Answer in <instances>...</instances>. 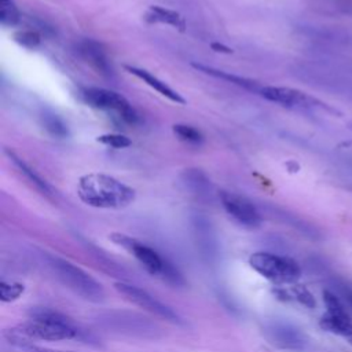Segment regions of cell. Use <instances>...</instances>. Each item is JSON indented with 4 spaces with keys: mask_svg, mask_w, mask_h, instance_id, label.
I'll return each instance as SVG.
<instances>
[{
    "mask_svg": "<svg viewBox=\"0 0 352 352\" xmlns=\"http://www.w3.org/2000/svg\"><path fill=\"white\" fill-rule=\"evenodd\" d=\"M249 264L257 274L274 283H293L301 276L298 263L278 253L256 252L249 257Z\"/></svg>",
    "mask_w": 352,
    "mask_h": 352,
    "instance_id": "5",
    "label": "cell"
},
{
    "mask_svg": "<svg viewBox=\"0 0 352 352\" xmlns=\"http://www.w3.org/2000/svg\"><path fill=\"white\" fill-rule=\"evenodd\" d=\"M349 342H351V344H352V337H351V338H349Z\"/></svg>",
    "mask_w": 352,
    "mask_h": 352,
    "instance_id": "27",
    "label": "cell"
},
{
    "mask_svg": "<svg viewBox=\"0 0 352 352\" xmlns=\"http://www.w3.org/2000/svg\"><path fill=\"white\" fill-rule=\"evenodd\" d=\"M21 15L12 0H0V22L4 26H14L19 22Z\"/></svg>",
    "mask_w": 352,
    "mask_h": 352,
    "instance_id": "20",
    "label": "cell"
},
{
    "mask_svg": "<svg viewBox=\"0 0 352 352\" xmlns=\"http://www.w3.org/2000/svg\"><path fill=\"white\" fill-rule=\"evenodd\" d=\"M78 52L84 56V59H87L100 73H103V74L111 73L109 59H107L104 51L102 50V47L98 43L91 41V40L82 41L78 45Z\"/></svg>",
    "mask_w": 352,
    "mask_h": 352,
    "instance_id": "15",
    "label": "cell"
},
{
    "mask_svg": "<svg viewBox=\"0 0 352 352\" xmlns=\"http://www.w3.org/2000/svg\"><path fill=\"white\" fill-rule=\"evenodd\" d=\"M8 155H10V158L12 160V162L18 166V169L21 170V173H23V175L28 177V180H29L41 194H45V195H50V194H51L50 186H48L30 166H28V165H26L21 158H18L15 154L8 153Z\"/></svg>",
    "mask_w": 352,
    "mask_h": 352,
    "instance_id": "18",
    "label": "cell"
},
{
    "mask_svg": "<svg viewBox=\"0 0 352 352\" xmlns=\"http://www.w3.org/2000/svg\"><path fill=\"white\" fill-rule=\"evenodd\" d=\"M18 337L41 341H62L72 340L78 336L74 323L58 311L38 308L30 312V320L19 324L12 330Z\"/></svg>",
    "mask_w": 352,
    "mask_h": 352,
    "instance_id": "2",
    "label": "cell"
},
{
    "mask_svg": "<svg viewBox=\"0 0 352 352\" xmlns=\"http://www.w3.org/2000/svg\"><path fill=\"white\" fill-rule=\"evenodd\" d=\"M146 18L150 22L166 23V25L177 28L180 30H183L186 28V22H184V19H183V16L180 14H177L176 11L160 7V6L150 7L147 14H146Z\"/></svg>",
    "mask_w": 352,
    "mask_h": 352,
    "instance_id": "16",
    "label": "cell"
},
{
    "mask_svg": "<svg viewBox=\"0 0 352 352\" xmlns=\"http://www.w3.org/2000/svg\"><path fill=\"white\" fill-rule=\"evenodd\" d=\"M323 302L326 311L320 319L322 329L351 338L352 337V318L346 309V305L331 290L323 292Z\"/></svg>",
    "mask_w": 352,
    "mask_h": 352,
    "instance_id": "9",
    "label": "cell"
},
{
    "mask_svg": "<svg viewBox=\"0 0 352 352\" xmlns=\"http://www.w3.org/2000/svg\"><path fill=\"white\" fill-rule=\"evenodd\" d=\"M260 95L265 98L267 100L279 103L282 106L287 107H298V109H314V107H326L324 103L318 100L316 98L293 89L287 87H274V85H265L258 89Z\"/></svg>",
    "mask_w": 352,
    "mask_h": 352,
    "instance_id": "12",
    "label": "cell"
},
{
    "mask_svg": "<svg viewBox=\"0 0 352 352\" xmlns=\"http://www.w3.org/2000/svg\"><path fill=\"white\" fill-rule=\"evenodd\" d=\"M98 142L114 147V148H124L131 146V140L124 136V135H117V133H107V135H102L98 138Z\"/></svg>",
    "mask_w": 352,
    "mask_h": 352,
    "instance_id": "23",
    "label": "cell"
},
{
    "mask_svg": "<svg viewBox=\"0 0 352 352\" xmlns=\"http://www.w3.org/2000/svg\"><path fill=\"white\" fill-rule=\"evenodd\" d=\"M263 336L278 349L287 352H304L309 340L305 333L287 320H270L263 326Z\"/></svg>",
    "mask_w": 352,
    "mask_h": 352,
    "instance_id": "7",
    "label": "cell"
},
{
    "mask_svg": "<svg viewBox=\"0 0 352 352\" xmlns=\"http://www.w3.org/2000/svg\"><path fill=\"white\" fill-rule=\"evenodd\" d=\"M12 342L22 351V352H74V351H62V349H52V348H45L40 346L32 342H28L21 338H12Z\"/></svg>",
    "mask_w": 352,
    "mask_h": 352,
    "instance_id": "26",
    "label": "cell"
},
{
    "mask_svg": "<svg viewBox=\"0 0 352 352\" xmlns=\"http://www.w3.org/2000/svg\"><path fill=\"white\" fill-rule=\"evenodd\" d=\"M125 69L133 74L135 77L140 78L143 82H146L148 87H151L153 89H155L157 92H160L161 95H164L165 98H168L169 100L172 102H176V103H184V98L180 96V94H177L175 89H172L166 82H164L162 80H160L158 77L153 76L150 72L144 70V69H139L136 66H129V65H125Z\"/></svg>",
    "mask_w": 352,
    "mask_h": 352,
    "instance_id": "14",
    "label": "cell"
},
{
    "mask_svg": "<svg viewBox=\"0 0 352 352\" xmlns=\"http://www.w3.org/2000/svg\"><path fill=\"white\" fill-rule=\"evenodd\" d=\"M110 238L114 243L126 249L148 274L158 276L175 286L184 285V279L179 270L148 245H144L143 242H139L122 234H113Z\"/></svg>",
    "mask_w": 352,
    "mask_h": 352,
    "instance_id": "4",
    "label": "cell"
},
{
    "mask_svg": "<svg viewBox=\"0 0 352 352\" xmlns=\"http://www.w3.org/2000/svg\"><path fill=\"white\" fill-rule=\"evenodd\" d=\"M77 192L82 202L102 209H120L135 199V191L131 187L100 173L82 176L78 182Z\"/></svg>",
    "mask_w": 352,
    "mask_h": 352,
    "instance_id": "1",
    "label": "cell"
},
{
    "mask_svg": "<svg viewBox=\"0 0 352 352\" xmlns=\"http://www.w3.org/2000/svg\"><path fill=\"white\" fill-rule=\"evenodd\" d=\"M173 132H175L182 140L190 142V143H198V142H201V139H202L201 133H199L195 128H192V126H190V125L177 124V125L173 126Z\"/></svg>",
    "mask_w": 352,
    "mask_h": 352,
    "instance_id": "22",
    "label": "cell"
},
{
    "mask_svg": "<svg viewBox=\"0 0 352 352\" xmlns=\"http://www.w3.org/2000/svg\"><path fill=\"white\" fill-rule=\"evenodd\" d=\"M41 124L44 128L56 138H65L67 135V128L65 122L51 111H43L41 114Z\"/></svg>",
    "mask_w": 352,
    "mask_h": 352,
    "instance_id": "19",
    "label": "cell"
},
{
    "mask_svg": "<svg viewBox=\"0 0 352 352\" xmlns=\"http://www.w3.org/2000/svg\"><path fill=\"white\" fill-rule=\"evenodd\" d=\"M334 287L337 290V296L342 300L346 308L352 312V282L345 279H336Z\"/></svg>",
    "mask_w": 352,
    "mask_h": 352,
    "instance_id": "21",
    "label": "cell"
},
{
    "mask_svg": "<svg viewBox=\"0 0 352 352\" xmlns=\"http://www.w3.org/2000/svg\"><path fill=\"white\" fill-rule=\"evenodd\" d=\"M99 326L109 331L140 338H155L158 327L148 318L129 311H107L96 316Z\"/></svg>",
    "mask_w": 352,
    "mask_h": 352,
    "instance_id": "6",
    "label": "cell"
},
{
    "mask_svg": "<svg viewBox=\"0 0 352 352\" xmlns=\"http://www.w3.org/2000/svg\"><path fill=\"white\" fill-rule=\"evenodd\" d=\"M219 197L224 210L238 224L246 228H257L261 224L263 219L260 212L248 198L228 191H220Z\"/></svg>",
    "mask_w": 352,
    "mask_h": 352,
    "instance_id": "11",
    "label": "cell"
},
{
    "mask_svg": "<svg viewBox=\"0 0 352 352\" xmlns=\"http://www.w3.org/2000/svg\"><path fill=\"white\" fill-rule=\"evenodd\" d=\"M23 293V285L21 283H6L3 282L0 286V296L3 301H12L21 297Z\"/></svg>",
    "mask_w": 352,
    "mask_h": 352,
    "instance_id": "24",
    "label": "cell"
},
{
    "mask_svg": "<svg viewBox=\"0 0 352 352\" xmlns=\"http://www.w3.org/2000/svg\"><path fill=\"white\" fill-rule=\"evenodd\" d=\"M14 38H15V41H18L21 45H23L26 48H34L40 43L38 33H36L33 30H19L15 33Z\"/></svg>",
    "mask_w": 352,
    "mask_h": 352,
    "instance_id": "25",
    "label": "cell"
},
{
    "mask_svg": "<svg viewBox=\"0 0 352 352\" xmlns=\"http://www.w3.org/2000/svg\"><path fill=\"white\" fill-rule=\"evenodd\" d=\"M45 261L55 278L74 294L92 302L104 300V289L102 283L81 267L54 254H47Z\"/></svg>",
    "mask_w": 352,
    "mask_h": 352,
    "instance_id": "3",
    "label": "cell"
},
{
    "mask_svg": "<svg viewBox=\"0 0 352 352\" xmlns=\"http://www.w3.org/2000/svg\"><path fill=\"white\" fill-rule=\"evenodd\" d=\"M183 183L194 194H208L210 191V183L208 177L199 169H186L182 175Z\"/></svg>",
    "mask_w": 352,
    "mask_h": 352,
    "instance_id": "17",
    "label": "cell"
},
{
    "mask_svg": "<svg viewBox=\"0 0 352 352\" xmlns=\"http://www.w3.org/2000/svg\"><path fill=\"white\" fill-rule=\"evenodd\" d=\"M192 230L198 250L205 260L213 261L217 256V239L210 221L201 214H195L192 217Z\"/></svg>",
    "mask_w": 352,
    "mask_h": 352,
    "instance_id": "13",
    "label": "cell"
},
{
    "mask_svg": "<svg viewBox=\"0 0 352 352\" xmlns=\"http://www.w3.org/2000/svg\"><path fill=\"white\" fill-rule=\"evenodd\" d=\"M114 286L128 301H131L132 304L144 309L146 312H148L157 318H161L164 320L172 322V323L182 322L179 315L169 305L164 304L162 301H160L158 298L151 296L144 289H140L135 285L124 283V282H117Z\"/></svg>",
    "mask_w": 352,
    "mask_h": 352,
    "instance_id": "8",
    "label": "cell"
},
{
    "mask_svg": "<svg viewBox=\"0 0 352 352\" xmlns=\"http://www.w3.org/2000/svg\"><path fill=\"white\" fill-rule=\"evenodd\" d=\"M80 95H81V99L92 107L117 111L124 120L129 122L136 120V113L129 104V102L117 92H113L104 88L88 87L81 89Z\"/></svg>",
    "mask_w": 352,
    "mask_h": 352,
    "instance_id": "10",
    "label": "cell"
}]
</instances>
